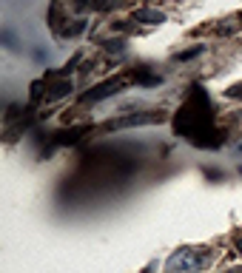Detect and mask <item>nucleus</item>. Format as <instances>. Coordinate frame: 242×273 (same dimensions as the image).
I'll list each match as a JSON object with an SVG mask.
<instances>
[{"mask_svg": "<svg viewBox=\"0 0 242 273\" xmlns=\"http://www.w3.org/2000/svg\"><path fill=\"white\" fill-rule=\"evenodd\" d=\"M211 262L208 248H182L168 259V273H197Z\"/></svg>", "mask_w": 242, "mask_h": 273, "instance_id": "obj_1", "label": "nucleus"}, {"mask_svg": "<svg viewBox=\"0 0 242 273\" xmlns=\"http://www.w3.org/2000/svg\"><path fill=\"white\" fill-rule=\"evenodd\" d=\"M123 85H126V77H117V80L100 83V85H94L88 94H83V103H97V100H103V97H111V94H117Z\"/></svg>", "mask_w": 242, "mask_h": 273, "instance_id": "obj_2", "label": "nucleus"}, {"mask_svg": "<svg viewBox=\"0 0 242 273\" xmlns=\"http://www.w3.org/2000/svg\"><path fill=\"white\" fill-rule=\"evenodd\" d=\"M157 120H162L160 114H151V117H123V120H111L106 128L114 131V128H126V126H143V123H157Z\"/></svg>", "mask_w": 242, "mask_h": 273, "instance_id": "obj_3", "label": "nucleus"}, {"mask_svg": "<svg viewBox=\"0 0 242 273\" xmlns=\"http://www.w3.org/2000/svg\"><path fill=\"white\" fill-rule=\"evenodd\" d=\"M131 17H134V23H165V15L154 9H137Z\"/></svg>", "mask_w": 242, "mask_h": 273, "instance_id": "obj_4", "label": "nucleus"}, {"mask_svg": "<svg viewBox=\"0 0 242 273\" xmlns=\"http://www.w3.org/2000/svg\"><path fill=\"white\" fill-rule=\"evenodd\" d=\"M68 91H71V83L63 80V83H57V85H51V91L46 94V100H57V97H66Z\"/></svg>", "mask_w": 242, "mask_h": 273, "instance_id": "obj_5", "label": "nucleus"}, {"mask_svg": "<svg viewBox=\"0 0 242 273\" xmlns=\"http://www.w3.org/2000/svg\"><path fill=\"white\" fill-rule=\"evenodd\" d=\"M202 51H205V46H194L191 51H182V54H177V60H191V57L202 54Z\"/></svg>", "mask_w": 242, "mask_h": 273, "instance_id": "obj_6", "label": "nucleus"}, {"mask_svg": "<svg viewBox=\"0 0 242 273\" xmlns=\"http://www.w3.org/2000/svg\"><path fill=\"white\" fill-rule=\"evenodd\" d=\"M106 48H109V51H120V48H123V40H109V43H106Z\"/></svg>", "mask_w": 242, "mask_h": 273, "instance_id": "obj_7", "label": "nucleus"}, {"mask_svg": "<svg viewBox=\"0 0 242 273\" xmlns=\"http://www.w3.org/2000/svg\"><path fill=\"white\" fill-rule=\"evenodd\" d=\"M225 273H242V268H231V271H225Z\"/></svg>", "mask_w": 242, "mask_h": 273, "instance_id": "obj_8", "label": "nucleus"}, {"mask_svg": "<svg viewBox=\"0 0 242 273\" xmlns=\"http://www.w3.org/2000/svg\"><path fill=\"white\" fill-rule=\"evenodd\" d=\"M237 251H240V253H242V236H240V242H237Z\"/></svg>", "mask_w": 242, "mask_h": 273, "instance_id": "obj_9", "label": "nucleus"}, {"mask_svg": "<svg viewBox=\"0 0 242 273\" xmlns=\"http://www.w3.org/2000/svg\"><path fill=\"white\" fill-rule=\"evenodd\" d=\"M240 151H242V145H240Z\"/></svg>", "mask_w": 242, "mask_h": 273, "instance_id": "obj_10", "label": "nucleus"}]
</instances>
